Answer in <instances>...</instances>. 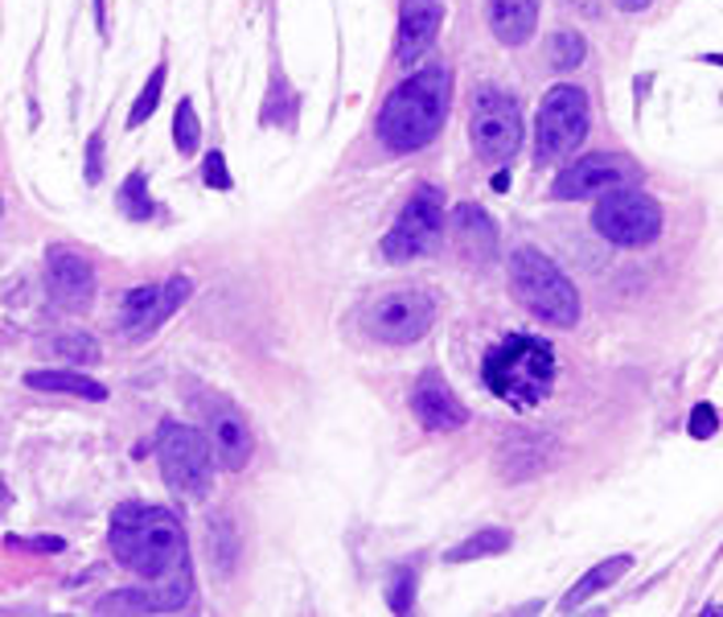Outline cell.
<instances>
[{"label":"cell","mask_w":723,"mask_h":617,"mask_svg":"<svg viewBox=\"0 0 723 617\" xmlns=\"http://www.w3.org/2000/svg\"><path fill=\"white\" fill-rule=\"evenodd\" d=\"M112 551L128 572L144 581L165 584L173 609L189 605L194 581H189V544L186 527L165 507L124 502L112 514Z\"/></svg>","instance_id":"cell-1"},{"label":"cell","mask_w":723,"mask_h":617,"mask_svg":"<svg viewBox=\"0 0 723 617\" xmlns=\"http://www.w3.org/2000/svg\"><path fill=\"white\" fill-rule=\"evenodd\" d=\"M453 107V70L432 62L420 67L416 74H407L395 86L378 112V140L387 153H420L423 144H432L436 132L448 120Z\"/></svg>","instance_id":"cell-2"},{"label":"cell","mask_w":723,"mask_h":617,"mask_svg":"<svg viewBox=\"0 0 723 617\" xmlns=\"http://www.w3.org/2000/svg\"><path fill=\"white\" fill-rule=\"evenodd\" d=\"M486 387L510 408H538L559 379V362L551 342L530 338V334H514L502 346H493L481 366Z\"/></svg>","instance_id":"cell-3"},{"label":"cell","mask_w":723,"mask_h":617,"mask_svg":"<svg viewBox=\"0 0 723 617\" xmlns=\"http://www.w3.org/2000/svg\"><path fill=\"white\" fill-rule=\"evenodd\" d=\"M505 272H510V289L518 296V305L530 308L538 322L559 329H572L580 322V292L556 259L543 256L538 247H514Z\"/></svg>","instance_id":"cell-4"},{"label":"cell","mask_w":723,"mask_h":617,"mask_svg":"<svg viewBox=\"0 0 723 617\" xmlns=\"http://www.w3.org/2000/svg\"><path fill=\"white\" fill-rule=\"evenodd\" d=\"M592 128V107L588 95L580 86L563 83L551 86L543 103H538V120H535V161L538 165H556L563 156H572Z\"/></svg>","instance_id":"cell-5"},{"label":"cell","mask_w":723,"mask_h":617,"mask_svg":"<svg viewBox=\"0 0 723 617\" xmlns=\"http://www.w3.org/2000/svg\"><path fill=\"white\" fill-rule=\"evenodd\" d=\"M156 462L168 490L182 498H206L214 486V449L189 424H161L156 432Z\"/></svg>","instance_id":"cell-6"},{"label":"cell","mask_w":723,"mask_h":617,"mask_svg":"<svg viewBox=\"0 0 723 617\" xmlns=\"http://www.w3.org/2000/svg\"><path fill=\"white\" fill-rule=\"evenodd\" d=\"M662 223H666L662 206L645 189L617 186L600 194V202L592 206V226L613 247H650L662 235Z\"/></svg>","instance_id":"cell-7"},{"label":"cell","mask_w":723,"mask_h":617,"mask_svg":"<svg viewBox=\"0 0 723 617\" xmlns=\"http://www.w3.org/2000/svg\"><path fill=\"white\" fill-rule=\"evenodd\" d=\"M522 132H526V124H522L518 100L502 86H477L469 116V137L477 156L489 165H505L522 149Z\"/></svg>","instance_id":"cell-8"},{"label":"cell","mask_w":723,"mask_h":617,"mask_svg":"<svg viewBox=\"0 0 723 617\" xmlns=\"http://www.w3.org/2000/svg\"><path fill=\"white\" fill-rule=\"evenodd\" d=\"M444 240V194L436 186H420L407 198L404 214L383 240V256L390 264H404L416 256H432Z\"/></svg>","instance_id":"cell-9"},{"label":"cell","mask_w":723,"mask_h":617,"mask_svg":"<svg viewBox=\"0 0 723 617\" xmlns=\"http://www.w3.org/2000/svg\"><path fill=\"white\" fill-rule=\"evenodd\" d=\"M436 322V296L423 289H399L366 308V329L387 346H411Z\"/></svg>","instance_id":"cell-10"},{"label":"cell","mask_w":723,"mask_h":617,"mask_svg":"<svg viewBox=\"0 0 723 617\" xmlns=\"http://www.w3.org/2000/svg\"><path fill=\"white\" fill-rule=\"evenodd\" d=\"M641 170L629 161V156L617 153H596V156H580L572 165H563L559 177L551 182V194L559 202H580V198H600L608 189L629 186L638 182Z\"/></svg>","instance_id":"cell-11"},{"label":"cell","mask_w":723,"mask_h":617,"mask_svg":"<svg viewBox=\"0 0 723 617\" xmlns=\"http://www.w3.org/2000/svg\"><path fill=\"white\" fill-rule=\"evenodd\" d=\"M186 296H189L186 276H173L165 284L132 289L119 301V329H124V338H149L152 329H161L177 308L186 305Z\"/></svg>","instance_id":"cell-12"},{"label":"cell","mask_w":723,"mask_h":617,"mask_svg":"<svg viewBox=\"0 0 723 617\" xmlns=\"http://www.w3.org/2000/svg\"><path fill=\"white\" fill-rule=\"evenodd\" d=\"M46 289H50L58 308H70V313L86 308L91 296H95V268H91V259H83L79 252H70V247H50V256H46Z\"/></svg>","instance_id":"cell-13"},{"label":"cell","mask_w":723,"mask_h":617,"mask_svg":"<svg viewBox=\"0 0 723 617\" xmlns=\"http://www.w3.org/2000/svg\"><path fill=\"white\" fill-rule=\"evenodd\" d=\"M411 411H416V420H420L423 429L432 432H453L469 424V408L456 399V392L444 383L440 371H423L416 379V387H411Z\"/></svg>","instance_id":"cell-14"},{"label":"cell","mask_w":723,"mask_h":617,"mask_svg":"<svg viewBox=\"0 0 723 617\" xmlns=\"http://www.w3.org/2000/svg\"><path fill=\"white\" fill-rule=\"evenodd\" d=\"M444 4L440 0H404L399 4V34H395V58L399 67H416L436 46Z\"/></svg>","instance_id":"cell-15"},{"label":"cell","mask_w":723,"mask_h":617,"mask_svg":"<svg viewBox=\"0 0 723 617\" xmlns=\"http://www.w3.org/2000/svg\"><path fill=\"white\" fill-rule=\"evenodd\" d=\"M210 449H214V462L222 469H243L252 462L255 436L235 408H214V416H210Z\"/></svg>","instance_id":"cell-16"},{"label":"cell","mask_w":723,"mask_h":617,"mask_svg":"<svg viewBox=\"0 0 723 617\" xmlns=\"http://www.w3.org/2000/svg\"><path fill=\"white\" fill-rule=\"evenodd\" d=\"M453 223H456V247H460L473 264H486V259L498 252V223L489 219L481 206H473V202L456 206Z\"/></svg>","instance_id":"cell-17"},{"label":"cell","mask_w":723,"mask_h":617,"mask_svg":"<svg viewBox=\"0 0 723 617\" xmlns=\"http://www.w3.org/2000/svg\"><path fill=\"white\" fill-rule=\"evenodd\" d=\"M489 30L502 46H522L538 30V0H489Z\"/></svg>","instance_id":"cell-18"},{"label":"cell","mask_w":723,"mask_h":617,"mask_svg":"<svg viewBox=\"0 0 723 617\" xmlns=\"http://www.w3.org/2000/svg\"><path fill=\"white\" fill-rule=\"evenodd\" d=\"M629 568H633V556H608V560H600V564L592 568V572H584V577L572 584V593L559 601V609H580V605H584L592 593H600V589H608V584L621 581Z\"/></svg>","instance_id":"cell-19"},{"label":"cell","mask_w":723,"mask_h":617,"mask_svg":"<svg viewBox=\"0 0 723 617\" xmlns=\"http://www.w3.org/2000/svg\"><path fill=\"white\" fill-rule=\"evenodd\" d=\"M25 383L37 387V392L79 395V399H91V404L107 399V387H103V383H95V379H86V375H74V371H30Z\"/></svg>","instance_id":"cell-20"},{"label":"cell","mask_w":723,"mask_h":617,"mask_svg":"<svg viewBox=\"0 0 723 617\" xmlns=\"http://www.w3.org/2000/svg\"><path fill=\"white\" fill-rule=\"evenodd\" d=\"M510 548V532L505 527H481L477 535H469L465 544H456L444 560L448 564H469V560H481V556H493V551Z\"/></svg>","instance_id":"cell-21"},{"label":"cell","mask_w":723,"mask_h":617,"mask_svg":"<svg viewBox=\"0 0 723 617\" xmlns=\"http://www.w3.org/2000/svg\"><path fill=\"white\" fill-rule=\"evenodd\" d=\"M119 210L132 219V223H149L156 214V202L149 198V177L144 173H128L124 186H119Z\"/></svg>","instance_id":"cell-22"},{"label":"cell","mask_w":723,"mask_h":617,"mask_svg":"<svg viewBox=\"0 0 723 617\" xmlns=\"http://www.w3.org/2000/svg\"><path fill=\"white\" fill-rule=\"evenodd\" d=\"M198 137H202L198 112H194V103H189V100H182V103H177V112H173V140H177V153H182V156L198 153Z\"/></svg>","instance_id":"cell-23"},{"label":"cell","mask_w":723,"mask_h":617,"mask_svg":"<svg viewBox=\"0 0 723 617\" xmlns=\"http://www.w3.org/2000/svg\"><path fill=\"white\" fill-rule=\"evenodd\" d=\"M584 58H588V46H584V37L575 34V30H559V34L551 37V67L556 70L584 67Z\"/></svg>","instance_id":"cell-24"},{"label":"cell","mask_w":723,"mask_h":617,"mask_svg":"<svg viewBox=\"0 0 723 617\" xmlns=\"http://www.w3.org/2000/svg\"><path fill=\"white\" fill-rule=\"evenodd\" d=\"M165 62L161 67L152 70V79L144 83V91L136 95V103H132V112H128V128H140V124L149 120L152 112H156V103H161V91H165Z\"/></svg>","instance_id":"cell-25"},{"label":"cell","mask_w":723,"mask_h":617,"mask_svg":"<svg viewBox=\"0 0 723 617\" xmlns=\"http://www.w3.org/2000/svg\"><path fill=\"white\" fill-rule=\"evenodd\" d=\"M54 354L67 362H95L100 359V342L91 334H62V338H54Z\"/></svg>","instance_id":"cell-26"},{"label":"cell","mask_w":723,"mask_h":617,"mask_svg":"<svg viewBox=\"0 0 723 617\" xmlns=\"http://www.w3.org/2000/svg\"><path fill=\"white\" fill-rule=\"evenodd\" d=\"M416 605V568H399L390 581V609L395 614H411Z\"/></svg>","instance_id":"cell-27"},{"label":"cell","mask_w":723,"mask_h":617,"mask_svg":"<svg viewBox=\"0 0 723 617\" xmlns=\"http://www.w3.org/2000/svg\"><path fill=\"white\" fill-rule=\"evenodd\" d=\"M715 429H720L715 408H711V404H695V411H690V420H687L690 436H695V441H707V436H715Z\"/></svg>","instance_id":"cell-28"},{"label":"cell","mask_w":723,"mask_h":617,"mask_svg":"<svg viewBox=\"0 0 723 617\" xmlns=\"http://www.w3.org/2000/svg\"><path fill=\"white\" fill-rule=\"evenodd\" d=\"M202 182L210 189H231V186H235V182H231V170H226V156H222V153H206Z\"/></svg>","instance_id":"cell-29"},{"label":"cell","mask_w":723,"mask_h":617,"mask_svg":"<svg viewBox=\"0 0 723 617\" xmlns=\"http://www.w3.org/2000/svg\"><path fill=\"white\" fill-rule=\"evenodd\" d=\"M103 173V137H91V149H86V182L95 186Z\"/></svg>","instance_id":"cell-30"},{"label":"cell","mask_w":723,"mask_h":617,"mask_svg":"<svg viewBox=\"0 0 723 617\" xmlns=\"http://www.w3.org/2000/svg\"><path fill=\"white\" fill-rule=\"evenodd\" d=\"M18 548H34V551H62L67 544L62 539H13Z\"/></svg>","instance_id":"cell-31"},{"label":"cell","mask_w":723,"mask_h":617,"mask_svg":"<svg viewBox=\"0 0 723 617\" xmlns=\"http://www.w3.org/2000/svg\"><path fill=\"white\" fill-rule=\"evenodd\" d=\"M617 4H621V9H633V13H641L650 0H617Z\"/></svg>","instance_id":"cell-32"},{"label":"cell","mask_w":723,"mask_h":617,"mask_svg":"<svg viewBox=\"0 0 723 617\" xmlns=\"http://www.w3.org/2000/svg\"><path fill=\"white\" fill-rule=\"evenodd\" d=\"M4 507H9V486L0 481V511H4Z\"/></svg>","instance_id":"cell-33"},{"label":"cell","mask_w":723,"mask_h":617,"mask_svg":"<svg viewBox=\"0 0 723 617\" xmlns=\"http://www.w3.org/2000/svg\"><path fill=\"white\" fill-rule=\"evenodd\" d=\"M707 62H715V67H723V54H707Z\"/></svg>","instance_id":"cell-34"},{"label":"cell","mask_w":723,"mask_h":617,"mask_svg":"<svg viewBox=\"0 0 723 617\" xmlns=\"http://www.w3.org/2000/svg\"><path fill=\"white\" fill-rule=\"evenodd\" d=\"M0 214H4V198H0Z\"/></svg>","instance_id":"cell-35"}]
</instances>
